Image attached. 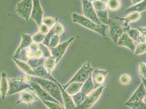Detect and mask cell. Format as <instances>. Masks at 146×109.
Returning a JSON list of instances; mask_svg holds the SVG:
<instances>
[{"mask_svg": "<svg viewBox=\"0 0 146 109\" xmlns=\"http://www.w3.org/2000/svg\"><path fill=\"white\" fill-rule=\"evenodd\" d=\"M24 78L27 82L33 81L40 85L45 91H46L50 96H51L56 100H57L64 106V103L62 99L61 88L58 84V82H55L49 80L43 79L37 76L26 75Z\"/></svg>", "mask_w": 146, "mask_h": 109, "instance_id": "6da1fadb", "label": "cell"}, {"mask_svg": "<svg viewBox=\"0 0 146 109\" xmlns=\"http://www.w3.org/2000/svg\"><path fill=\"white\" fill-rule=\"evenodd\" d=\"M72 19L74 23L78 24L89 30L96 32L104 37H106V32L109 28L108 25L96 24L91 20L86 18L85 16L80 15L76 13H73Z\"/></svg>", "mask_w": 146, "mask_h": 109, "instance_id": "7a4b0ae2", "label": "cell"}, {"mask_svg": "<svg viewBox=\"0 0 146 109\" xmlns=\"http://www.w3.org/2000/svg\"><path fill=\"white\" fill-rule=\"evenodd\" d=\"M108 27L110 38L116 44L123 33L130 29L126 27L124 25L123 26L121 22L111 19H109Z\"/></svg>", "mask_w": 146, "mask_h": 109, "instance_id": "3957f363", "label": "cell"}, {"mask_svg": "<svg viewBox=\"0 0 146 109\" xmlns=\"http://www.w3.org/2000/svg\"><path fill=\"white\" fill-rule=\"evenodd\" d=\"M93 70L94 69L92 67L91 62H86L80 69L79 71L74 75L72 79H70L66 85L62 86L63 88L65 89L68 85L74 82L84 83L91 75Z\"/></svg>", "mask_w": 146, "mask_h": 109, "instance_id": "277c9868", "label": "cell"}, {"mask_svg": "<svg viewBox=\"0 0 146 109\" xmlns=\"http://www.w3.org/2000/svg\"><path fill=\"white\" fill-rule=\"evenodd\" d=\"M106 86L103 84L87 96L85 100L74 109H90L97 102Z\"/></svg>", "mask_w": 146, "mask_h": 109, "instance_id": "5b68a950", "label": "cell"}, {"mask_svg": "<svg viewBox=\"0 0 146 109\" xmlns=\"http://www.w3.org/2000/svg\"><path fill=\"white\" fill-rule=\"evenodd\" d=\"M9 84V90L7 95H12L32 87L31 85L25 81L24 77L17 79L9 78L8 79Z\"/></svg>", "mask_w": 146, "mask_h": 109, "instance_id": "8992f818", "label": "cell"}, {"mask_svg": "<svg viewBox=\"0 0 146 109\" xmlns=\"http://www.w3.org/2000/svg\"><path fill=\"white\" fill-rule=\"evenodd\" d=\"M33 8L32 0H22L19 2L16 6V12L19 16L29 21L30 18Z\"/></svg>", "mask_w": 146, "mask_h": 109, "instance_id": "52a82bcc", "label": "cell"}, {"mask_svg": "<svg viewBox=\"0 0 146 109\" xmlns=\"http://www.w3.org/2000/svg\"><path fill=\"white\" fill-rule=\"evenodd\" d=\"M82 10L84 16L91 20L93 22L97 24H102L98 18L96 11L93 6L92 2L88 0H82Z\"/></svg>", "mask_w": 146, "mask_h": 109, "instance_id": "ba28073f", "label": "cell"}, {"mask_svg": "<svg viewBox=\"0 0 146 109\" xmlns=\"http://www.w3.org/2000/svg\"><path fill=\"white\" fill-rule=\"evenodd\" d=\"M39 97L36 95L35 92L32 87L27 88L20 92L19 100L17 102V104L20 103H25L29 106L34 102L38 100Z\"/></svg>", "mask_w": 146, "mask_h": 109, "instance_id": "9c48e42d", "label": "cell"}, {"mask_svg": "<svg viewBox=\"0 0 146 109\" xmlns=\"http://www.w3.org/2000/svg\"><path fill=\"white\" fill-rule=\"evenodd\" d=\"M74 40V37H71L68 41L59 44L57 47L54 48H50L51 56L55 57L56 60L58 62L61 60L62 58L65 54L67 48L69 46V45L73 42Z\"/></svg>", "mask_w": 146, "mask_h": 109, "instance_id": "30bf717a", "label": "cell"}, {"mask_svg": "<svg viewBox=\"0 0 146 109\" xmlns=\"http://www.w3.org/2000/svg\"><path fill=\"white\" fill-rule=\"evenodd\" d=\"M33 8L30 18L33 20L38 26L42 24L44 11L42 7L39 0H32Z\"/></svg>", "mask_w": 146, "mask_h": 109, "instance_id": "8fae6325", "label": "cell"}, {"mask_svg": "<svg viewBox=\"0 0 146 109\" xmlns=\"http://www.w3.org/2000/svg\"><path fill=\"white\" fill-rule=\"evenodd\" d=\"M28 83L31 85L32 88L35 92V93H36V95L38 96V97H39V99L45 100L46 101H50V102H54V103L60 104L51 96H50L46 91H45L38 84H37L35 82H33V81H29V82H28Z\"/></svg>", "mask_w": 146, "mask_h": 109, "instance_id": "7c38bea8", "label": "cell"}, {"mask_svg": "<svg viewBox=\"0 0 146 109\" xmlns=\"http://www.w3.org/2000/svg\"><path fill=\"white\" fill-rule=\"evenodd\" d=\"M108 74V71L100 69H94L92 73V79L96 88L104 84Z\"/></svg>", "mask_w": 146, "mask_h": 109, "instance_id": "4fadbf2b", "label": "cell"}, {"mask_svg": "<svg viewBox=\"0 0 146 109\" xmlns=\"http://www.w3.org/2000/svg\"><path fill=\"white\" fill-rule=\"evenodd\" d=\"M32 42H33V41L32 39V36H31L30 35H29L23 33L22 35L21 42L18 48L17 49L15 53L13 55V58L17 59L20 52L22 50L30 47L31 44L32 43Z\"/></svg>", "mask_w": 146, "mask_h": 109, "instance_id": "5bb4252c", "label": "cell"}, {"mask_svg": "<svg viewBox=\"0 0 146 109\" xmlns=\"http://www.w3.org/2000/svg\"><path fill=\"white\" fill-rule=\"evenodd\" d=\"M145 96H146V89L142 82L139 87L134 92V93L125 103H133L135 102L141 101Z\"/></svg>", "mask_w": 146, "mask_h": 109, "instance_id": "9a60e30c", "label": "cell"}, {"mask_svg": "<svg viewBox=\"0 0 146 109\" xmlns=\"http://www.w3.org/2000/svg\"><path fill=\"white\" fill-rule=\"evenodd\" d=\"M58 84L61 88L62 99L64 103V107L65 109H74L76 107V105L73 100L72 96L68 94L66 91L63 88L62 85L58 82Z\"/></svg>", "mask_w": 146, "mask_h": 109, "instance_id": "2e32d148", "label": "cell"}, {"mask_svg": "<svg viewBox=\"0 0 146 109\" xmlns=\"http://www.w3.org/2000/svg\"><path fill=\"white\" fill-rule=\"evenodd\" d=\"M117 44L119 46L129 49L133 51H134L136 48L134 41L130 37L127 32L123 33L121 37L119 39Z\"/></svg>", "mask_w": 146, "mask_h": 109, "instance_id": "e0dca14e", "label": "cell"}, {"mask_svg": "<svg viewBox=\"0 0 146 109\" xmlns=\"http://www.w3.org/2000/svg\"><path fill=\"white\" fill-rule=\"evenodd\" d=\"M9 90L8 80L7 78L6 73L2 72L1 75L0 81V93L2 97V99L4 100L5 97L7 96V93Z\"/></svg>", "mask_w": 146, "mask_h": 109, "instance_id": "ac0fdd59", "label": "cell"}, {"mask_svg": "<svg viewBox=\"0 0 146 109\" xmlns=\"http://www.w3.org/2000/svg\"><path fill=\"white\" fill-rule=\"evenodd\" d=\"M35 73L36 74V76L41 78L43 79L49 80L50 81H52L55 82H58L56 79H55L50 73H49L47 70L45 69L44 66H40L36 67L33 69Z\"/></svg>", "mask_w": 146, "mask_h": 109, "instance_id": "d6986e66", "label": "cell"}, {"mask_svg": "<svg viewBox=\"0 0 146 109\" xmlns=\"http://www.w3.org/2000/svg\"><path fill=\"white\" fill-rule=\"evenodd\" d=\"M13 60L15 62V64L19 68V69L26 75L36 76V74L35 73L34 70L30 66V65L27 62L20 61L15 58H13Z\"/></svg>", "mask_w": 146, "mask_h": 109, "instance_id": "ffe728a7", "label": "cell"}, {"mask_svg": "<svg viewBox=\"0 0 146 109\" xmlns=\"http://www.w3.org/2000/svg\"><path fill=\"white\" fill-rule=\"evenodd\" d=\"M126 32L135 42L139 44L146 42V38L142 35V33L138 29H129Z\"/></svg>", "mask_w": 146, "mask_h": 109, "instance_id": "44dd1931", "label": "cell"}, {"mask_svg": "<svg viewBox=\"0 0 146 109\" xmlns=\"http://www.w3.org/2000/svg\"><path fill=\"white\" fill-rule=\"evenodd\" d=\"M141 18V15L140 13L132 12L129 13L125 18H118V19L124 22V25L126 27L129 28V24L130 23L139 21Z\"/></svg>", "mask_w": 146, "mask_h": 109, "instance_id": "7402d4cb", "label": "cell"}, {"mask_svg": "<svg viewBox=\"0 0 146 109\" xmlns=\"http://www.w3.org/2000/svg\"><path fill=\"white\" fill-rule=\"evenodd\" d=\"M91 75L84 83L83 86L81 89V91L87 96L88 94H90L92 92H93L96 89H97L95 85L93 82Z\"/></svg>", "mask_w": 146, "mask_h": 109, "instance_id": "603a6c76", "label": "cell"}, {"mask_svg": "<svg viewBox=\"0 0 146 109\" xmlns=\"http://www.w3.org/2000/svg\"><path fill=\"white\" fill-rule=\"evenodd\" d=\"M83 84L84 83L74 82L68 85L64 90L68 94L73 96L81 91Z\"/></svg>", "mask_w": 146, "mask_h": 109, "instance_id": "cb8c5ba5", "label": "cell"}, {"mask_svg": "<svg viewBox=\"0 0 146 109\" xmlns=\"http://www.w3.org/2000/svg\"><path fill=\"white\" fill-rule=\"evenodd\" d=\"M58 63V62L56 60L55 57L51 56L50 57L45 59L44 66L49 73L51 74L55 70Z\"/></svg>", "mask_w": 146, "mask_h": 109, "instance_id": "d4e9b609", "label": "cell"}, {"mask_svg": "<svg viewBox=\"0 0 146 109\" xmlns=\"http://www.w3.org/2000/svg\"><path fill=\"white\" fill-rule=\"evenodd\" d=\"M146 9V0H144L142 2L139 3L136 5L129 8L125 10L126 13H130L132 12H138L141 13Z\"/></svg>", "mask_w": 146, "mask_h": 109, "instance_id": "484cf974", "label": "cell"}, {"mask_svg": "<svg viewBox=\"0 0 146 109\" xmlns=\"http://www.w3.org/2000/svg\"><path fill=\"white\" fill-rule=\"evenodd\" d=\"M98 18L102 24L108 25L109 23V15L106 9L102 11H96Z\"/></svg>", "mask_w": 146, "mask_h": 109, "instance_id": "4316f807", "label": "cell"}, {"mask_svg": "<svg viewBox=\"0 0 146 109\" xmlns=\"http://www.w3.org/2000/svg\"><path fill=\"white\" fill-rule=\"evenodd\" d=\"M45 58H33L27 61V63L30 65L33 69H35L36 67H39L40 66H44V63L45 61Z\"/></svg>", "mask_w": 146, "mask_h": 109, "instance_id": "83f0119b", "label": "cell"}, {"mask_svg": "<svg viewBox=\"0 0 146 109\" xmlns=\"http://www.w3.org/2000/svg\"><path fill=\"white\" fill-rule=\"evenodd\" d=\"M125 105L131 109H146V104L142 100L133 103H125Z\"/></svg>", "mask_w": 146, "mask_h": 109, "instance_id": "f1b7e54d", "label": "cell"}, {"mask_svg": "<svg viewBox=\"0 0 146 109\" xmlns=\"http://www.w3.org/2000/svg\"><path fill=\"white\" fill-rule=\"evenodd\" d=\"M107 7L112 11H115L118 9L121 6L120 0H108L107 3Z\"/></svg>", "mask_w": 146, "mask_h": 109, "instance_id": "f546056e", "label": "cell"}, {"mask_svg": "<svg viewBox=\"0 0 146 109\" xmlns=\"http://www.w3.org/2000/svg\"><path fill=\"white\" fill-rule=\"evenodd\" d=\"M119 81L123 85H128L132 82V78L130 74L124 73L122 74L119 79Z\"/></svg>", "mask_w": 146, "mask_h": 109, "instance_id": "4dcf8cb0", "label": "cell"}, {"mask_svg": "<svg viewBox=\"0 0 146 109\" xmlns=\"http://www.w3.org/2000/svg\"><path fill=\"white\" fill-rule=\"evenodd\" d=\"M41 100L43 102L44 104L49 109H65L64 108V106L61 105L60 104L54 103L50 101H46L43 99H41Z\"/></svg>", "mask_w": 146, "mask_h": 109, "instance_id": "1f68e13d", "label": "cell"}, {"mask_svg": "<svg viewBox=\"0 0 146 109\" xmlns=\"http://www.w3.org/2000/svg\"><path fill=\"white\" fill-rule=\"evenodd\" d=\"M134 54L138 56L140 54H143L146 53V42L142 43L139 44L135 49Z\"/></svg>", "mask_w": 146, "mask_h": 109, "instance_id": "d6a6232c", "label": "cell"}, {"mask_svg": "<svg viewBox=\"0 0 146 109\" xmlns=\"http://www.w3.org/2000/svg\"><path fill=\"white\" fill-rule=\"evenodd\" d=\"M93 6L94 7L96 11H102L105 10L107 8V5L99 0H96L92 2Z\"/></svg>", "mask_w": 146, "mask_h": 109, "instance_id": "836d02e7", "label": "cell"}, {"mask_svg": "<svg viewBox=\"0 0 146 109\" xmlns=\"http://www.w3.org/2000/svg\"><path fill=\"white\" fill-rule=\"evenodd\" d=\"M52 30L54 31L55 35H57L58 36H60L62 35L64 32V27L62 25L56 22L53 27L51 29Z\"/></svg>", "mask_w": 146, "mask_h": 109, "instance_id": "e575fe53", "label": "cell"}, {"mask_svg": "<svg viewBox=\"0 0 146 109\" xmlns=\"http://www.w3.org/2000/svg\"><path fill=\"white\" fill-rule=\"evenodd\" d=\"M46 35L43 34L42 33L38 32L35 33L32 36V39L33 42L35 43H36L38 44L40 43H43V41L45 38Z\"/></svg>", "mask_w": 146, "mask_h": 109, "instance_id": "d590c367", "label": "cell"}, {"mask_svg": "<svg viewBox=\"0 0 146 109\" xmlns=\"http://www.w3.org/2000/svg\"><path fill=\"white\" fill-rule=\"evenodd\" d=\"M38 46H39V48L40 49V50L42 51L44 58H48L51 56V51H50V50L48 48V47L44 45L43 43L38 44Z\"/></svg>", "mask_w": 146, "mask_h": 109, "instance_id": "8d00e7d4", "label": "cell"}, {"mask_svg": "<svg viewBox=\"0 0 146 109\" xmlns=\"http://www.w3.org/2000/svg\"><path fill=\"white\" fill-rule=\"evenodd\" d=\"M60 36L57 35H54L51 38L48 47L50 48H54L57 47L60 44Z\"/></svg>", "mask_w": 146, "mask_h": 109, "instance_id": "74e56055", "label": "cell"}, {"mask_svg": "<svg viewBox=\"0 0 146 109\" xmlns=\"http://www.w3.org/2000/svg\"><path fill=\"white\" fill-rule=\"evenodd\" d=\"M56 19L52 17H44L43 18L42 24L47 26L50 29H51L56 24Z\"/></svg>", "mask_w": 146, "mask_h": 109, "instance_id": "f35d334b", "label": "cell"}, {"mask_svg": "<svg viewBox=\"0 0 146 109\" xmlns=\"http://www.w3.org/2000/svg\"><path fill=\"white\" fill-rule=\"evenodd\" d=\"M139 73L141 77L146 80V63L143 62H140L139 64Z\"/></svg>", "mask_w": 146, "mask_h": 109, "instance_id": "ab89813d", "label": "cell"}, {"mask_svg": "<svg viewBox=\"0 0 146 109\" xmlns=\"http://www.w3.org/2000/svg\"><path fill=\"white\" fill-rule=\"evenodd\" d=\"M38 29H39V32L42 33L44 35H47L49 32V31L51 29H50L47 26L43 24L40 25L39 26H38Z\"/></svg>", "mask_w": 146, "mask_h": 109, "instance_id": "60d3db41", "label": "cell"}, {"mask_svg": "<svg viewBox=\"0 0 146 109\" xmlns=\"http://www.w3.org/2000/svg\"><path fill=\"white\" fill-rule=\"evenodd\" d=\"M140 31V32L142 33V35L144 36V37L146 39V27H141L137 29Z\"/></svg>", "mask_w": 146, "mask_h": 109, "instance_id": "b9f144b4", "label": "cell"}, {"mask_svg": "<svg viewBox=\"0 0 146 109\" xmlns=\"http://www.w3.org/2000/svg\"><path fill=\"white\" fill-rule=\"evenodd\" d=\"M143 1H144V0H131V3H132V4L133 5H136V4L139 3H140V2H142Z\"/></svg>", "mask_w": 146, "mask_h": 109, "instance_id": "7bdbcfd3", "label": "cell"}, {"mask_svg": "<svg viewBox=\"0 0 146 109\" xmlns=\"http://www.w3.org/2000/svg\"><path fill=\"white\" fill-rule=\"evenodd\" d=\"M141 80L142 81V83L143 84V85L145 86L146 89V80L144 79V78H142V77H141Z\"/></svg>", "mask_w": 146, "mask_h": 109, "instance_id": "ee69618b", "label": "cell"}, {"mask_svg": "<svg viewBox=\"0 0 146 109\" xmlns=\"http://www.w3.org/2000/svg\"><path fill=\"white\" fill-rule=\"evenodd\" d=\"M99 1H101L102 2H104L105 3H107V2L108 1V0H99Z\"/></svg>", "mask_w": 146, "mask_h": 109, "instance_id": "f6af8a7d", "label": "cell"}, {"mask_svg": "<svg viewBox=\"0 0 146 109\" xmlns=\"http://www.w3.org/2000/svg\"><path fill=\"white\" fill-rule=\"evenodd\" d=\"M142 101L144 102V103L146 104V96H145L144 98H143V99H142Z\"/></svg>", "mask_w": 146, "mask_h": 109, "instance_id": "bcb514c9", "label": "cell"}, {"mask_svg": "<svg viewBox=\"0 0 146 109\" xmlns=\"http://www.w3.org/2000/svg\"><path fill=\"white\" fill-rule=\"evenodd\" d=\"M88 1H89L91 2H94V1H96V0H88Z\"/></svg>", "mask_w": 146, "mask_h": 109, "instance_id": "7dc6e473", "label": "cell"}, {"mask_svg": "<svg viewBox=\"0 0 146 109\" xmlns=\"http://www.w3.org/2000/svg\"><path fill=\"white\" fill-rule=\"evenodd\" d=\"M0 95H1V93H0Z\"/></svg>", "mask_w": 146, "mask_h": 109, "instance_id": "c3c4849f", "label": "cell"}, {"mask_svg": "<svg viewBox=\"0 0 146 109\" xmlns=\"http://www.w3.org/2000/svg\"></svg>", "mask_w": 146, "mask_h": 109, "instance_id": "681fc988", "label": "cell"}]
</instances>
